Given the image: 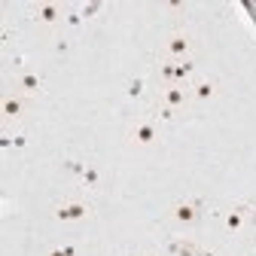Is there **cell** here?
Segmentation results:
<instances>
[{
  "label": "cell",
  "mask_w": 256,
  "mask_h": 256,
  "mask_svg": "<svg viewBox=\"0 0 256 256\" xmlns=\"http://www.w3.org/2000/svg\"><path fill=\"white\" fill-rule=\"evenodd\" d=\"M61 16H64V12H61L58 4H40V6H37V22H43V24H55Z\"/></svg>",
  "instance_id": "obj_10"
},
{
  "label": "cell",
  "mask_w": 256,
  "mask_h": 256,
  "mask_svg": "<svg viewBox=\"0 0 256 256\" xmlns=\"http://www.w3.org/2000/svg\"><path fill=\"white\" fill-rule=\"evenodd\" d=\"M189 92H192V98H196V101H210L214 94H216V80L202 76V80H196V82L189 86Z\"/></svg>",
  "instance_id": "obj_6"
},
{
  "label": "cell",
  "mask_w": 256,
  "mask_h": 256,
  "mask_svg": "<svg viewBox=\"0 0 256 256\" xmlns=\"http://www.w3.org/2000/svg\"><path fill=\"white\" fill-rule=\"evenodd\" d=\"M144 256H152V253H144Z\"/></svg>",
  "instance_id": "obj_19"
},
{
  "label": "cell",
  "mask_w": 256,
  "mask_h": 256,
  "mask_svg": "<svg viewBox=\"0 0 256 256\" xmlns=\"http://www.w3.org/2000/svg\"><path fill=\"white\" fill-rule=\"evenodd\" d=\"M46 256H74V247H52Z\"/></svg>",
  "instance_id": "obj_15"
},
{
  "label": "cell",
  "mask_w": 256,
  "mask_h": 256,
  "mask_svg": "<svg viewBox=\"0 0 256 256\" xmlns=\"http://www.w3.org/2000/svg\"><path fill=\"white\" fill-rule=\"evenodd\" d=\"M189 52H192V37L186 30H171L168 40H165V58L168 61H183V58H189Z\"/></svg>",
  "instance_id": "obj_1"
},
{
  "label": "cell",
  "mask_w": 256,
  "mask_h": 256,
  "mask_svg": "<svg viewBox=\"0 0 256 256\" xmlns=\"http://www.w3.org/2000/svg\"><path fill=\"white\" fill-rule=\"evenodd\" d=\"M202 216V204L198 202H180L171 208V220L177 222V226H196Z\"/></svg>",
  "instance_id": "obj_2"
},
{
  "label": "cell",
  "mask_w": 256,
  "mask_h": 256,
  "mask_svg": "<svg viewBox=\"0 0 256 256\" xmlns=\"http://www.w3.org/2000/svg\"><path fill=\"white\" fill-rule=\"evenodd\" d=\"M196 74V64H192V58H183L177 61V68H174V86H186V80ZM189 88V86H186Z\"/></svg>",
  "instance_id": "obj_11"
},
{
  "label": "cell",
  "mask_w": 256,
  "mask_h": 256,
  "mask_svg": "<svg viewBox=\"0 0 256 256\" xmlns=\"http://www.w3.org/2000/svg\"><path fill=\"white\" fill-rule=\"evenodd\" d=\"M82 180H86L88 186H94V183H98V171H94V168H86V171H82Z\"/></svg>",
  "instance_id": "obj_14"
},
{
  "label": "cell",
  "mask_w": 256,
  "mask_h": 256,
  "mask_svg": "<svg viewBox=\"0 0 256 256\" xmlns=\"http://www.w3.org/2000/svg\"><path fill=\"white\" fill-rule=\"evenodd\" d=\"M186 86H165L162 88V107H168V110H180L183 104H186Z\"/></svg>",
  "instance_id": "obj_5"
},
{
  "label": "cell",
  "mask_w": 256,
  "mask_h": 256,
  "mask_svg": "<svg viewBox=\"0 0 256 256\" xmlns=\"http://www.w3.org/2000/svg\"><path fill=\"white\" fill-rule=\"evenodd\" d=\"M198 256H220L216 250H198Z\"/></svg>",
  "instance_id": "obj_17"
},
{
  "label": "cell",
  "mask_w": 256,
  "mask_h": 256,
  "mask_svg": "<svg viewBox=\"0 0 256 256\" xmlns=\"http://www.w3.org/2000/svg\"><path fill=\"white\" fill-rule=\"evenodd\" d=\"M140 92H144V82H140V80H138V82H132V94H140Z\"/></svg>",
  "instance_id": "obj_16"
},
{
  "label": "cell",
  "mask_w": 256,
  "mask_h": 256,
  "mask_svg": "<svg viewBox=\"0 0 256 256\" xmlns=\"http://www.w3.org/2000/svg\"><path fill=\"white\" fill-rule=\"evenodd\" d=\"M156 138H158V132H156V125L152 122H138V125H132V132H128V140L132 144H138V146H152L156 144Z\"/></svg>",
  "instance_id": "obj_3"
},
{
  "label": "cell",
  "mask_w": 256,
  "mask_h": 256,
  "mask_svg": "<svg viewBox=\"0 0 256 256\" xmlns=\"http://www.w3.org/2000/svg\"><path fill=\"white\" fill-rule=\"evenodd\" d=\"M250 222H253V229H256V210H250Z\"/></svg>",
  "instance_id": "obj_18"
},
{
  "label": "cell",
  "mask_w": 256,
  "mask_h": 256,
  "mask_svg": "<svg viewBox=\"0 0 256 256\" xmlns=\"http://www.w3.org/2000/svg\"><path fill=\"white\" fill-rule=\"evenodd\" d=\"M198 244L196 241H186V238H180V241H174V247H171V256H198Z\"/></svg>",
  "instance_id": "obj_12"
},
{
  "label": "cell",
  "mask_w": 256,
  "mask_h": 256,
  "mask_svg": "<svg viewBox=\"0 0 256 256\" xmlns=\"http://www.w3.org/2000/svg\"><path fill=\"white\" fill-rule=\"evenodd\" d=\"M174 68H177V61H162V68H158V76H162L165 86H174Z\"/></svg>",
  "instance_id": "obj_13"
},
{
  "label": "cell",
  "mask_w": 256,
  "mask_h": 256,
  "mask_svg": "<svg viewBox=\"0 0 256 256\" xmlns=\"http://www.w3.org/2000/svg\"><path fill=\"white\" fill-rule=\"evenodd\" d=\"M247 216H250V208H247V204H238V208H232V210L226 214V229L238 235V232L244 229V222H247Z\"/></svg>",
  "instance_id": "obj_8"
},
{
  "label": "cell",
  "mask_w": 256,
  "mask_h": 256,
  "mask_svg": "<svg viewBox=\"0 0 256 256\" xmlns=\"http://www.w3.org/2000/svg\"><path fill=\"white\" fill-rule=\"evenodd\" d=\"M4 119H22L24 110H28V101H24V94L22 92H10L6 98H4Z\"/></svg>",
  "instance_id": "obj_4"
},
{
  "label": "cell",
  "mask_w": 256,
  "mask_h": 256,
  "mask_svg": "<svg viewBox=\"0 0 256 256\" xmlns=\"http://www.w3.org/2000/svg\"><path fill=\"white\" fill-rule=\"evenodd\" d=\"M82 216H88V208H86L82 202H64V204L58 208V220H64V222H76V220H82Z\"/></svg>",
  "instance_id": "obj_7"
},
{
  "label": "cell",
  "mask_w": 256,
  "mask_h": 256,
  "mask_svg": "<svg viewBox=\"0 0 256 256\" xmlns=\"http://www.w3.org/2000/svg\"><path fill=\"white\" fill-rule=\"evenodd\" d=\"M40 88H43L40 74H22V76H18V92H22V94H37Z\"/></svg>",
  "instance_id": "obj_9"
}]
</instances>
